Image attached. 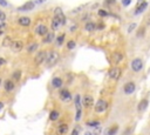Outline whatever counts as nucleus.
I'll list each match as a JSON object with an SVG mask.
<instances>
[{
    "label": "nucleus",
    "mask_w": 150,
    "mask_h": 135,
    "mask_svg": "<svg viewBox=\"0 0 150 135\" xmlns=\"http://www.w3.org/2000/svg\"><path fill=\"white\" fill-rule=\"evenodd\" d=\"M59 60V53L55 52V50H52V52H49V54H47L46 57V61L48 65H55L56 62H58Z\"/></svg>",
    "instance_id": "2"
},
{
    "label": "nucleus",
    "mask_w": 150,
    "mask_h": 135,
    "mask_svg": "<svg viewBox=\"0 0 150 135\" xmlns=\"http://www.w3.org/2000/svg\"><path fill=\"white\" fill-rule=\"evenodd\" d=\"M74 104L76 108V114H75V121H80L81 114H82V107H81V96L78 94L74 96Z\"/></svg>",
    "instance_id": "1"
},
{
    "label": "nucleus",
    "mask_w": 150,
    "mask_h": 135,
    "mask_svg": "<svg viewBox=\"0 0 150 135\" xmlns=\"http://www.w3.org/2000/svg\"><path fill=\"white\" fill-rule=\"evenodd\" d=\"M75 46H76V42H75L74 40H69L68 44H67L68 49H73V48H75Z\"/></svg>",
    "instance_id": "32"
},
{
    "label": "nucleus",
    "mask_w": 150,
    "mask_h": 135,
    "mask_svg": "<svg viewBox=\"0 0 150 135\" xmlns=\"http://www.w3.org/2000/svg\"><path fill=\"white\" fill-rule=\"evenodd\" d=\"M136 26H137V25H136L135 22H133V24H130V26L128 27V33H131V32H133V31H134V29L136 28Z\"/></svg>",
    "instance_id": "33"
},
{
    "label": "nucleus",
    "mask_w": 150,
    "mask_h": 135,
    "mask_svg": "<svg viewBox=\"0 0 150 135\" xmlns=\"http://www.w3.org/2000/svg\"><path fill=\"white\" fill-rule=\"evenodd\" d=\"M62 14H63V12H62L61 7H56V8L54 10V15H55V16H60V15H62Z\"/></svg>",
    "instance_id": "31"
},
{
    "label": "nucleus",
    "mask_w": 150,
    "mask_h": 135,
    "mask_svg": "<svg viewBox=\"0 0 150 135\" xmlns=\"http://www.w3.org/2000/svg\"><path fill=\"white\" fill-rule=\"evenodd\" d=\"M52 86H53L54 88H60V87L62 86V80H61V78H54V79L52 80Z\"/></svg>",
    "instance_id": "17"
},
{
    "label": "nucleus",
    "mask_w": 150,
    "mask_h": 135,
    "mask_svg": "<svg viewBox=\"0 0 150 135\" xmlns=\"http://www.w3.org/2000/svg\"><path fill=\"white\" fill-rule=\"evenodd\" d=\"M97 28H99V29H103V28H104V24H97V25H96V29H97Z\"/></svg>",
    "instance_id": "39"
},
{
    "label": "nucleus",
    "mask_w": 150,
    "mask_h": 135,
    "mask_svg": "<svg viewBox=\"0 0 150 135\" xmlns=\"http://www.w3.org/2000/svg\"><path fill=\"white\" fill-rule=\"evenodd\" d=\"M85 29H86L87 32H93V31H95V29H96V24H94V22L89 21V22L86 24Z\"/></svg>",
    "instance_id": "19"
},
{
    "label": "nucleus",
    "mask_w": 150,
    "mask_h": 135,
    "mask_svg": "<svg viewBox=\"0 0 150 135\" xmlns=\"http://www.w3.org/2000/svg\"><path fill=\"white\" fill-rule=\"evenodd\" d=\"M112 60H114L115 63H119L122 60V54L121 53H114L112 54Z\"/></svg>",
    "instance_id": "25"
},
{
    "label": "nucleus",
    "mask_w": 150,
    "mask_h": 135,
    "mask_svg": "<svg viewBox=\"0 0 150 135\" xmlns=\"http://www.w3.org/2000/svg\"><path fill=\"white\" fill-rule=\"evenodd\" d=\"M131 3V0H122V5L123 6H129Z\"/></svg>",
    "instance_id": "38"
},
{
    "label": "nucleus",
    "mask_w": 150,
    "mask_h": 135,
    "mask_svg": "<svg viewBox=\"0 0 150 135\" xmlns=\"http://www.w3.org/2000/svg\"><path fill=\"white\" fill-rule=\"evenodd\" d=\"M117 127L116 126H114V127H111V128H109L107 132H106V135H115L116 134V132H117Z\"/></svg>",
    "instance_id": "27"
},
{
    "label": "nucleus",
    "mask_w": 150,
    "mask_h": 135,
    "mask_svg": "<svg viewBox=\"0 0 150 135\" xmlns=\"http://www.w3.org/2000/svg\"><path fill=\"white\" fill-rule=\"evenodd\" d=\"M0 5H1V6H7V1H6V0H0Z\"/></svg>",
    "instance_id": "40"
},
{
    "label": "nucleus",
    "mask_w": 150,
    "mask_h": 135,
    "mask_svg": "<svg viewBox=\"0 0 150 135\" xmlns=\"http://www.w3.org/2000/svg\"><path fill=\"white\" fill-rule=\"evenodd\" d=\"M5 27H6V24H1V25H0V35H3Z\"/></svg>",
    "instance_id": "36"
},
{
    "label": "nucleus",
    "mask_w": 150,
    "mask_h": 135,
    "mask_svg": "<svg viewBox=\"0 0 150 135\" xmlns=\"http://www.w3.org/2000/svg\"><path fill=\"white\" fill-rule=\"evenodd\" d=\"M13 79H14V81H18L19 79H20V76H21V72L20 71H15L14 73H13Z\"/></svg>",
    "instance_id": "30"
},
{
    "label": "nucleus",
    "mask_w": 150,
    "mask_h": 135,
    "mask_svg": "<svg viewBox=\"0 0 150 135\" xmlns=\"http://www.w3.org/2000/svg\"><path fill=\"white\" fill-rule=\"evenodd\" d=\"M5 63H6V60L3 59V58H0V66H3V65H5Z\"/></svg>",
    "instance_id": "41"
},
{
    "label": "nucleus",
    "mask_w": 150,
    "mask_h": 135,
    "mask_svg": "<svg viewBox=\"0 0 150 135\" xmlns=\"http://www.w3.org/2000/svg\"><path fill=\"white\" fill-rule=\"evenodd\" d=\"M85 135H93V134H91V133H89V132H87V133H86Z\"/></svg>",
    "instance_id": "47"
},
{
    "label": "nucleus",
    "mask_w": 150,
    "mask_h": 135,
    "mask_svg": "<svg viewBox=\"0 0 150 135\" xmlns=\"http://www.w3.org/2000/svg\"><path fill=\"white\" fill-rule=\"evenodd\" d=\"M3 108H4V104H3V102H0V110H1Z\"/></svg>",
    "instance_id": "45"
},
{
    "label": "nucleus",
    "mask_w": 150,
    "mask_h": 135,
    "mask_svg": "<svg viewBox=\"0 0 150 135\" xmlns=\"http://www.w3.org/2000/svg\"><path fill=\"white\" fill-rule=\"evenodd\" d=\"M107 108H108V102L103 99L99 100L95 105V112L96 113H103V112H106Z\"/></svg>",
    "instance_id": "3"
},
{
    "label": "nucleus",
    "mask_w": 150,
    "mask_h": 135,
    "mask_svg": "<svg viewBox=\"0 0 150 135\" xmlns=\"http://www.w3.org/2000/svg\"><path fill=\"white\" fill-rule=\"evenodd\" d=\"M144 34H145V28H144V27H142V28H140V29L137 31V33H136V37H137V38H142Z\"/></svg>",
    "instance_id": "29"
},
{
    "label": "nucleus",
    "mask_w": 150,
    "mask_h": 135,
    "mask_svg": "<svg viewBox=\"0 0 150 135\" xmlns=\"http://www.w3.org/2000/svg\"><path fill=\"white\" fill-rule=\"evenodd\" d=\"M35 7V3L34 1H27L25 5H22V6H20L18 8V11H31V10H33Z\"/></svg>",
    "instance_id": "12"
},
{
    "label": "nucleus",
    "mask_w": 150,
    "mask_h": 135,
    "mask_svg": "<svg viewBox=\"0 0 150 135\" xmlns=\"http://www.w3.org/2000/svg\"><path fill=\"white\" fill-rule=\"evenodd\" d=\"M136 89V85H135V82L133 81H130V82H127L125 85L123 86V91L125 94H133Z\"/></svg>",
    "instance_id": "6"
},
{
    "label": "nucleus",
    "mask_w": 150,
    "mask_h": 135,
    "mask_svg": "<svg viewBox=\"0 0 150 135\" xmlns=\"http://www.w3.org/2000/svg\"><path fill=\"white\" fill-rule=\"evenodd\" d=\"M87 126H89V127H97V126H100V121H99V120L88 121V122H87Z\"/></svg>",
    "instance_id": "28"
},
{
    "label": "nucleus",
    "mask_w": 150,
    "mask_h": 135,
    "mask_svg": "<svg viewBox=\"0 0 150 135\" xmlns=\"http://www.w3.org/2000/svg\"><path fill=\"white\" fill-rule=\"evenodd\" d=\"M148 105H149V101H148L147 99H143V100L140 101V104H138V106H137V109H138L140 112H143V110H145V109L148 108Z\"/></svg>",
    "instance_id": "15"
},
{
    "label": "nucleus",
    "mask_w": 150,
    "mask_h": 135,
    "mask_svg": "<svg viewBox=\"0 0 150 135\" xmlns=\"http://www.w3.org/2000/svg\"><path fill=\"white\" fill-rule=\"evenodd\" d=\"M35 32H36V34H38V35L44 37V35L46 34V33L48 32V29H47V27H46L45 25H39V26H36Z\"/></svg>",
    "instance_id": "13"
},
{
    "label": "nucleus",
    "mask_w": 150,
    "mask_h": 135,
    "mask_svg": "<svg viewBox=\"0 0 150 135\" xmlns=\"http://www.w3.org/2000/svg\"><path fill=\"white\" fill-rule=\"evenodd\" d=\"M12 39L10 38V37H5V39L3 40V46L4 47H10L11 46V44H12Z\"/></svg>",
    "instance_id": "26"
},
{
    "label": "nucleus",
    "mask_w": 150,
    "mask_h": 135,
    "mask_svg": "<svg viewBox=\"0 0 150 135\" xmlns=\"http://www.w3.org/2000/svg\"><path fill=\"white\" fill-rule=\"evenodd\" d=\"M54 40V33H46V34L44 35V42H52Z\"/></svg>",
    "instance_id": "20"
},
{
    "label": "nucleus",
    "mask_w": 150,
    "mask_h": 135,
    "mask_svg": "<svg viewBox=\"0 0 150 135\" xmlns=\"http://www.w3.org/2000/svg\"><path fill=\"white\" fill-rule=\"evenodd\" d=\"M100 133H101V128H99V126H97V127L95 128V134L97 135V134H100Z\"/></svg>",
    "instance_id": "42"
},
{
    "label": "nucleus",
    "mask_w": 150,
    "mask_h": 135,
    "mask_svg": "<svg viewBox=\"0 0 150 135\" xmlns=\"http://www.w3.org/2000/svg\"><path fill=\"white\" fill-rule=\"evenodd\" d=\"M79 129H80L79 127H75V128H74V130L72 132V134H70V135H79Z\"/></svg>",
    "instance_id": "37"
},
{
    "label": "nucleus",
    "mask_w": 150,
    "mask_h": 135,
    "mask_svg": "<svg viewBox=\"0 0 150 135\" xmlns=\"http://www.w3.org/2000/svg\"><path fill=\"white\" fill-rule=\"evenodd\" d=\"M0 83H1V81H0Z\"/></svg>",
    "instance_id": "48"
},
{
    "label": "nucleus",
    "mask_w": 150,
    "mask_h": 135,
    "mask_svg": "<svg viewBox=\"0 0 150 135\" xmlns=\"http://www.w3.org/2000/svg\"><path fill=\"white\" fill-rule=\"evenodd\" d=\"M83 105H85V107L86 108H90L91 106H93V104H94V99H93V96L91 95H85L83 96Z\"/></svg>",
    "instance_id": "10"
},
{
    "label": "nucleus",
    "mask_w": 150,
    "mask_h": 135,
    "mask_svg": "<svg viewBox=\"0 0 150 135\" xmlns=\"http://www.w3.org/2000/svg\"><path fill=\"white\" fill-rule=\"evenodd\" d=\"M61 26H62V22H61L60 18H59V16H55L54 15V18L52 20V29L53 31H58Z\"/></svg>",
    "instance_id": "9"
},
{
    "label": "nucleus",
    "mask_w": 150,
    "mask_h": 135,
    "mask_svg": "<svg viewBox=\"0 0 150 135\" xmlns=\"http://www.w3.org/2000/svg\"><path fill=\"white\" fill-rule=\"evenodd\" d=\"M46 57H47V52L46 50H40V52H38V54L35 55V63L36 65H41L44 61H46Z\"/></svg>",
    "instance_id": "5"
},
{
    "label": "nucleus",
    "mask_w": 150,
    "mask_h": 135,
    "mask_svg": "<svg viewBox=\"0 0 150 135\" xmlns=\"http://www.w3.org/2000/svg\"><path fill=\"white\" fill-rule=\"evenodd\" d=\"M58 132H59V134H61V135L66 134V133L68 132V125H67V123H62V125H60Z\"/></svg>",
    "instance_id": "21"
},
{
    "label": "nucleus",
    "mask_w": 150,
    "mask_h": 135,
    "mask_svg": "<svg viewBox=\"0 0 150 135\" xmlns=\"http://www.w3.org/2000/svg\"><path fill=\"white\" fill-rule=\"evenodd\" d=\"M10 47L13 52H20V50L24 48V42L20 41V40H15V41H12Z\"/></svg>",
    "instance_id": "8"
},
{
    "label": "nucleus",
    "mask_w": 150,
    "mask_h": 135,
    "mask_svg": "<svg viewBox=\"0 0 150 135\" xmlns=\"http://www.w3.org/2000/svg\"><path fill=\"white\" fill-rule=\"evenodd\" d=\"M59 119V112L58 110H52L49 114V120L50 121H56Z\"/></svg>",
    "instance_id": "22"
},
{
    "label": "nucleus",
    "mask_w": 150,
    "mask_h": 135,
    "mask_svg": "<svg viewBox=\"0 0 150 135\" xmlns=\"http://www.w3.org/2000/svg\"><path fill=\"white\" fill-rule=\"evenodd\" d=\"M121 73H122L121 68H119V67H114V68H111V70L109 71L108 74H109V78L114 79V80H117V79H120Z\"/></svg>",
    "instance_id": "7"
},
{
    "label": "nucleus",
    "mask_w": 150,
    "mask_h": 135,
    "mask_svg": "<svg viewBox=\"0 0 150 135\" xmlns=\"http://www.w3.org/2000/svg\"><path fill=\"white\" fill-rule=\"evenodd\" d=\"M99 15H100V16H108L109 13L106 12V11H103V10H99Z\"/></svg>",
    "instance_id": "34"
},
{
    "label": "nucleus",
    "mask_w": 150,
    "mask_h": 135,
    "mask_svg": "<svg viewBox=\"0 0 150 135\" xmlns=\"http://www.w3.org/2000/svg\"><path fill=\"white\" fill-rule=\"evenodd\" d=\"M5 19H6V14H5L4 12L0 11V20H1V21H5Z\"/></svg>",
    "instance_id": "35"
},
{
    "label": "nucleus",
    "mask_w": 150,
    "mask_h": 135,
    "mask_svg": "<svg viewBox=\"0 0 150 135\" xmlns=\"http://www.w3.org/2000/svg\"><path fill=\"white\" fill-rule=\"evenodd\" d=\"M60 97L65 101V102H69L72 100V95H70V92L68 89H62L60 92Z\"/></svg>",
    "instance_id": "11"
},
{
    "label": "nucleus",
    "mask_w": 150,
    "mask_h": 135,
    "mask_svg": "<svg viewBox=\"0 0 150 135\" xmlns=\"http://www.w3.org/2000/svg\"><path fill=\"white\" fill-rule=\"evenodd\" d=\"M5 89H6L7 92L13 91V89H14V81H12V80L5 81Z\"/></svg>",
    "instance_id": "18"
},
{
    "label": "nucleus",
    "mask_w": 150,
    "mask_h": 135,
    "mask_svg": "<svg viewBox=\"0 0 150 135\" xmlns=\"http://www.w3.org/2000/svg\"><path fill=\"white\" fill-rule=\"evenodd\" d=\"M65 38H66V34L65 33H62L61 35H59L58 38H56V46H61L65 41Z\"/></svg>",
    "instance_id": "23"
},
{
    "label": "nucleus",
    "mask_w": 150,
    "mask_h": 135,
    "mask_svg": "<svg viewBox=\"0 0 150 135\" xmlns=\"http://www.w3.org/2000/svg\"><path fill=\"white\" fill-rule=\"evenodd\" d=\"M147 25H148V26H149V27H150V18H149V19H148V21H147Z\"/></svg>",
    "instance_id": "46"
},
{
    "label": "nucleus",
    "mask_w": 150,
    "mask_h": 135,
    "mask_svg": "<svg viewBox=\"0 0 150 135\" xmlns=\"http://www.w3.org/2000/svg\"><path fill=\"white\" fill-rule=\"evenodd\" d=\"M18 22H19V25H20V26L27 27V26L31 25V19L28 18V16H21V18L18 20Z\"/></svg>",
    "instance_id": "14"
},
{
    "label": "nucleus",
    "mask_w": 150,
    "mask_h": 135,
    "mask_svg": "<svg viewBox=\"0 0 150 135\" xmlns=\"http://www.w3.org/2000/svg\"><path fill=\"white\" fill-rule=\"evenodd\" d=\"M44 1H45V0H36V1H34V3L35 4H42Z\"/></svg>",
    "instance_id": "44"
},
{
    "label": "nucleus",
    "mask_w": 150,
    "mask_h": 135,
    "mask_svg": "<svg viewBox=\"0 0 150 135\" xmlns=\"http://www.w3.org/2000/svg\"><path fill=\"white\" fill-rule=\"evenodd\" d=\"M106 3H107V4H114V3H115V0H107Z\"/></svg>",
    "instance_id": "43"
},
{
    "label": "nucleus",
    "mask_w": 150,
    "mask_h": 135,
    "mask_svg": "<svg viewBox=\"0 0 150 135\" xmlns=\"http://www.w3.org/2000/svg\"><path fill=\"white\" fill-rule=\"evenodd\" d=\"M131 68H133L134 72H140L143 68V61L140 58H136L131 61Z\"/></svg>",
    "instance_id": "4"
},
{
    "label": "nucleus",
    "mask_w": 150,
    "mask_h": 135,
    "mask_svg": "<svg viewBox=\"0 0 150 135\" xmlns=\"http://www.w3.org/2000/svg\"><path fill=\"white\" fill-rule=\"evenodd\" d=\"M38 47H39V45H38L36 42H34V44H32V45H29L28 46V48H27V50H28V53H33V52H35V50L38 49Z\"/></svg>",
    "instance_id": "24"
},
{
    "label": "nucleus",
    "mask_w": 150,
    "mask_h": 135,
    "mask_svg": "<svg viewBox=\"0 0 150 135\" xmlns=\"http://www.w3.org/2000/svg\"><path fill=\"white\" fill-rule=\"evenodd\" d=\"M147 7H148V3H147V1H143L142 4H140V5L136 7L135 14H141L142 12H144V11L147 10Z\"/></svg>",
    "instance_id": "16"
}]
</instances>
